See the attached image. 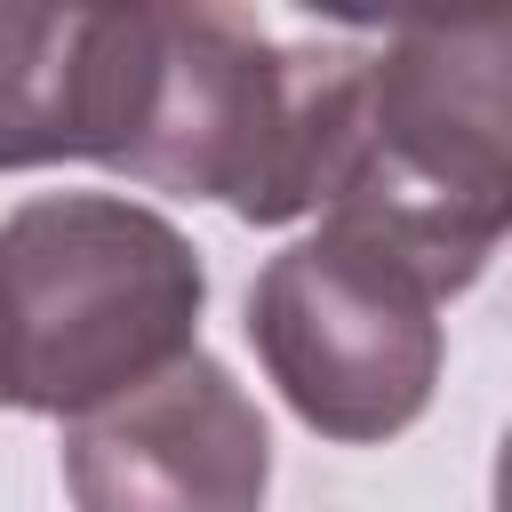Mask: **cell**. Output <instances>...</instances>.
I'll return each mask as SVG.
<instances>
[{
  "instance_id": "cell-1",
  "label": "cell",
  "mask_w": 512,
  "mask_h": 512,
  "mask_svg": "<svg viewBox=\"0 0 512 512\" xmlns=\"http://www.w3.org/2000/svg\"><path fill=\"white\" fill-rule=\"evenodd\" d=\"M352 88V48H280L232 8H136L112 168L152 192L224 200L240 224H296L336 192Z\"/></svg>"
},
{
  "instance_id": "cell-2",
  "label": "cell",
  "mask_w": 512,
  "mask_h": 512,
  "mask_svg": "<svg viewBox=\"0 0 512 512\" xmlns=\"http://www.w3.org/2000/svg\"><path fill=\"white\" fill-rule=\"evenodd\" d=\"M320 224L400 256L440 304L464 296L512 224V32H392L360 48L352 144Z\"/></svg>"
},
{
  "instance_id": "cell-3",
  "label": "cell",
  "mask_w": 512,
  "mask_h": 512,
  "mask_svg": "<svg viewBox=\"0 0 512 512\" xmlns=\"http://www.w3.org/2000/svg\"><path fill=\"white\" fill-rule=\"evenodd\" d=\"M200 248L144 200L40 192L0 224V408L88 416L200 352Z\"/></svg>"
},
{
  "instance_id": "cell-4",
  "label": "cell",
  "mask_w": 512,
  "mask_h": 512,
  "mask_svg": "<svg viewBox=\"0 0 512 512\" xmlns=\"http://www.w3.org/2000/svg\"><path fill=\"white\" fill-rule=\"evenodd\" d=\"M248 344L280 400L344 448H376L432 408L440 296L376 240L320 224L288 240L248 288Z\"/></svg>"
},
{
  "instance_id": "cell-5",
  "label": "cell",
  "mask_w": 512,
  "mask_h": 512,
  "mask_svg": "<svg viewBox=\"0 0 512 512\" xmlns=\"http://www.w3.org/2000/svg\"><path fill=\"white\" fill-rule=\"evenodd\" d=\"M64 488L80 512H264L272 432L224 360L184 352L64 424Z\"/></svg>"
},
{
  "instance_id": "cell-6",
  "label": "cell",
  "mask_w": 512,
  "mask_h": 512,
  "mask_svg": "<svg viewBox=\"0 0 512 512\" xmlns=\"http://www.w3.org/2000/svg\"><path fill=\"white\" fill-rule=\"evenodd\" d=\"M136 80V8H0V168H112Z\"/></svg>"
}]
</instances>
